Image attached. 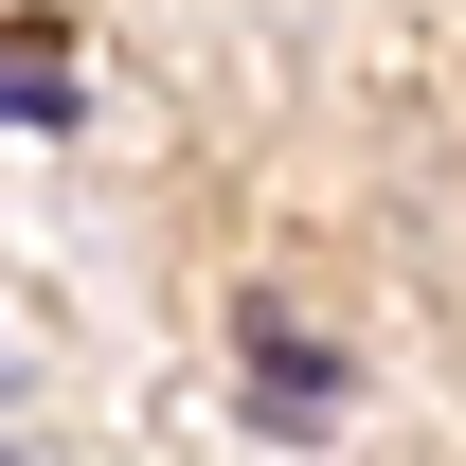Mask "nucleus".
Segmentation results:
<instances>
[{"mask_svg": "<svg viewBox=\"0 0 466 466\" xmlns=\"http://www.w3.org/2000/svg\"><path fill=\"white\" fill-rule=\"evenodd\" d=\"M251 412H341V359L305 323H251Z\"/></svg>", "mask_w": 466, "mask_h": 466, "instance_id": "obj_1", "label": "nucleus"}, {"mask_svg": "<svg viewBox=\"0 0 466 466\" xmlns=\"http://www.w3.org/2000/svg\"><path fill=\"white\" fill-rule=\"evenodd\" d=\"M0 108H36V126L72 108V55H55V36H0Z\"/></svg>", "mask_w": 466, "mask_h": 466, "instance_id": "obj_2", "label": "nucleus"}]
</instances>
